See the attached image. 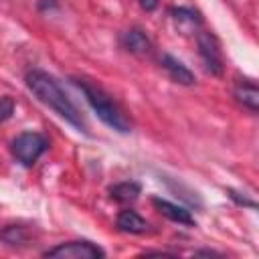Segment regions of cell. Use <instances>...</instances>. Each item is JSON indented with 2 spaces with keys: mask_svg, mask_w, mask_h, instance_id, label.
<instances>
[{
  "mask_svg": "<svg viewBox=\"0 0 259 259\" xmlns=\"http://www.w3.org/2000/svg\"><path fill=\"white\" fill-rule=\"evenodd\" d=\"M24 83L28 87V91L47 107H51L59 117H63L67 123H71L73 127H77L79 132L87 134V123L79 111V107L71 101V97L65 93V89L61 87V83L47 71L42 69H30L24 75Z\"/></svg>",
  "mask_w": 259,
  "mask_h": 259,
  "instance_id": "obj_1",
  "label": "cell"
},
{
  "mask_svg": "<svg viewBox=\"0 0 259 259\" xmlns=\"http://www.w3.org/2000/svg\"><path fill=\"white\" fill-rule=\"evenodd\" d=\"M85 95L87 103L91 105V109L97 113V117L109 125L111 130L119 132V134H130L132 132V121L127 119V115L123 113V109L111 99L109 93H105L99 85L87 81V79H81V77H73L71 79Z\"/></svg>",
  "mask_w": 259,
  "mask_h": 259,
  "instance_id": "obj_2",
  "label": "cell"
},
{
  "mask_svg": "<svg viewBox=\"0 0 259 259\" xmlns=\"http://www.w3.org/2000/svg\"><path fill=\"white\" fill-rule=\"evenodd\" d=\"M47 148H49V140L42 134H38V132H22L10 144L12 156L24 168L34 166L36 160L47 152Z\"/></svg>",
  "mask_w": 259,
  "mask_h": 259,
  "instance_id": "obj_3",
  "label": "cell"
},
{
  "mask_svg": "<svg viewBox=\"0 0 259 259\" xmlns=\"http://www.w3.org/2000/svg\"><path fill=\"white\" fill-rule=\"evenodd\" d=\"M196 47H198V57L206 69V73L221 77L225 63H223V53H221V42L210 30H202L196 34Z\"/></svg>",
  "mask_w": 259,
  "mask_h": 259,
  "instance_id": "obj_4",
  "label": "cell"
},
{
  "mask_svg": "<svg viewBox=\"0 0 259 259\" xmlns=\"http://www.w3.org/2000/svg\"><path fill=\"white\" fill-rule=\"evenodd\" d=\"M42 257H57V259H103L105 251L91 243V241H69L57 247H51L42 253Z\"/></svg>",
  "mask_w": 259,
  "mask_h": 259,
  "instance_id": "obj_5",
  "label": "cell"
},
{
  "mask_svg": "<svg viewBox=\"0 0 259 259\" xmlns=\"http://www.w3.org/2000/svg\"><path fill=\"white\" fill-rule=\"evenodd\" d=\"M152 206L164 214L166 219H170L172 223H178V225H186V227H194L196 221L194 217L190 214V210L186 206H180V204H174L166 198H160V196H152Z\"/></svg>",
  "mask_w": 259,
  "mask_h": 259,
  "instance_id": "obj_6",
  "label": "cell"
},
{
  "mask_svg": "<svg viewBox=\"0 0 259 259\" xmlns=\"http://www.w3.org/2000/svg\"><path fill=\"white\" fill-rule=\"evenodd\" d=\"M119 42H121V47L127 53L138 55V57H144V55H150L152 53V40L140 28H127L125 32H121Z\"/></svg>",
  "mask_w": 259,
  "mask_h": 259,
  "instance_id": "obj_7",
  "label": "cell"
},
{
  "mask_svg": "<svg viewBox=\"0 0 259 259\" xmlns=\"http://www.w3.org/2000/svg\"><path fill=\"white\" fill-rule=\"evenodd\" d=\"M233 97L237 99V103H241L243 107H247L253 113L259 109V89L253 79H239L235 83Z\"/></svg>",
  "mask_w": 259,
  "mask_h": 259,
  "instance_id": "obj_8",
  "label": "cell"
},
{
  "mask_svg": "<svg viewBox=\"0 0 259 259\" xmlns=\"http://www.w3.org/2000/svg\"><path fill=\"white\" fill-rule=\"evenodd\" d=\"M32 239L34 237H32L30 227H24V225H4L0 229V241L6 247H12V249L28 247Z\"/></svg>",
  "mask_w": 259,
  "mask_h": 259,
  "instance_id": "obj_9",
  "label": "cell"
},
{
  "mask_svg": "<svg viewBox=\"0 0 259 259\" xmlns=\"http://www.w3.org/2000/svg\"><path fill=\"white\" fill-rule=\"evenodd\" d=\"M160 65H162V69L170 75V79L172 81H176V83H180V85H192L196 79H194V73L182 63V61H178L176 57H172V55H168V53H164L162 57H160Z\"/></svg>",
  "mask_w": 259,
  "mask_h": 259,
  "instance_id": "obj_10",
  "label": "cell"
},
{
  "mask_svg": "<svg viewBox=\"0 0 259 259\" xmlns=\"http://www.w3.org/2000/svg\"><path fill=\"white\" fill-rule=\"evenodd\" d=\"M115 227L121 231V233H130V235H144L150 231V225L144 217H140L136 210L132 208H125L117 214L115 219Z\"/></svg>",
  "mask_w": 259,
  "mask_h": 259,
  "instance_id": "obj_11",
  "label": "cell"
},
{
  "mask_svg": "<svg viewBox=\"0 0 259 259\" xmlns=\"http://www.w3.org/2000/svg\"><path fill=\"white\" fill-rule=\"evenodd\" d=\"M107 192L115 202H134L142 194V184L136 180H125V182H117L109 186Z\"/></svg>",
  "mask_w": 259,
  "mask_h": 259,
  "instance_id": "obj_12",
  "label": "cell"
},
{
  "mask_svg": "<svg viewBox=\"0 0 259 259\" xmlns=\"http://www.w3.org/2000/svg\"><path fill=\"white\" fill-rule=\"evenodd\" d=\"M168 14L172 16V20L176 24H188V28L198 26L202 22V16L198 10H194L192 6H172L168 10Z\"/></svg>",
  "mask_w": 259,
  "mask_h": 259,
  "instance_id": "obj_13",
  "label": "cell"
},
{
  "mask_svg": "<svg viewBox=\"0 0 259 259\" xmlns=\"http://www.w3.org/2000/svg\"><path fill=\"white\" fill-rule=\"evenodd\" d=\"M14 99L10 97V95H4V97H0V123H4V121H8L10 117H12V113H14Z\"/></svg>",
  "mask_w": 259,
  "mask_h": 259,
  "instance_id": "obj_14",
  "label": "cell"
},
{
  "mask_svg": "<svg viewBox=\"0 0 259 259\" xmlns=\"http://www.w3.org/2000/svg\"><path fill=\"white\" fill-rule=\"evenodd\" d=\"M227 194H229V198H231L233 202H237L239 206L257 208V202H255V200H251L249 196H245V194H241V192H237V190H233V188H227Z\"/></svg>",
  "mask_w": 259,
  "mask_h": 259,
  "instance_id": "obj_15",
  "label": "cell"
},
{
  "mask_svg": "<svg viewBox=\"0 0 259 259\" xmlns=\"http://www.w3.org/2000/svg\"><path fill=\"white\" fill-rule=\"evenodd\" d=\"M138 2H140V6H142L146 12H152V10L158 8V2H160V0H138Z\"/></svg>",
  "mask_w": 259,
  "mask_h": 259,
  "instance_id": "obj_16",
  "label": "cell"
},
{
  "mask_svg": "<svg viewBox=\"0 0 259 259\" xmlns=\"http://www.w3.org/2000/svg\"><path fill=\"white\" fill-rule=\"evenodd\" d=\"M53 6H57L55 0H38V10H42V8H53Z\"/></svg>",
  "mask_w": 259,
  "mask_h": 259,
  "instance_id": "obj_17",
  "label": "cell"
},
{
  "mask_svg": "<svg viewBox=\"0 0 259 259\" xmlns=\"http://www.w3.org/2000/svg\"><path fill=\"white\" fill-rule=\"evenodd\" d=\"M194 255H206V257H219L221 253H217V251H208V249H202V251H194Z\"/></svg>",
  "mask_w": 259,
  "mask_h": 259,
  "instance_id": "obj_18",
  "label": "cell"
},
{
  "mask_svg": "<svg viewBox=\"0 0 259 259\" xmlns=\"http://www.w3.org/2000/svg\"><path fill=\"white\" fill-rule=\"evenodd\" d=\"M144 255H172V253H168V251H146Z\"/></svg>",
  "mask_w": 259,
  "mask_h": 259,
  "instance_id": "obj_19",
  "label": "cell"
}]
</instances>
